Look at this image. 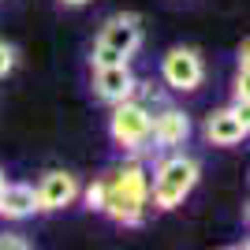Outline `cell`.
Listing matches in <instances>:
<instances>
[{"label": "cell", "mask_w": 250, "mask_h": 250, "mask_svg": "<svg viewBox=\"0 0 250 250\" xmlns=\"http://www.w3.org/2000/svg\"><path fill=\"white\" fill-rule=\"evenodd\" d=\"M149 209V172L138 161H124L101 176V213L116 224H142Z\"/></svg>", "instance_id": "1"}, {"label": "cell", "mask_w": 250, "mask_h": 250, "mask_svg": "<svg viewBox=\"0 0 250 250\" xmlns=\"http://www.w3.org/2000/svg\"><path fill=\"white\" fill-rule=\"evenodd\" d=\"M198 161L187 153H176V157H165L161 165H157V172L149 176V202H153L157 209H176L183 206V198H187L190 190H194V183H198Z\"/></svg>", "instance_id": "2"}, {"label": "cell", "mask_w": 250, "mask_h": 250, "mask_svg": "<svg viewBox=\"0 0 250 250\" xmlns=\"http://www.w3.org/2000/svg\"><path fill=\"white\" fill-rule=\"evenodd\" d=\"M149 108L146 101H138V97H127V101L116 104L112 112V138L116 146L124 149H142L149 142Z\"/></svg>", "instance_id": "3"}, {"label": "cell", "mask_w": 250, "mask_h": 250, "mask_svg": "<svg viewBox=\"0 0 250 250\" xmlns=\"http://www.w3.org/2000/svg\"><path fill=\"white\" fill-rule=\"evenodd\" d=\"M161 75H165V83L172 86V90H198L202 86V75H206V67H202V56L194 49H172L161 60Z\"/></svg>", "instance_id": "4"}, {"label": "cell", "mask_w": 250, "mask_h": 250, "mask_svg": "<svg viewBox=\"0 0 250 250\" xmlns=\"http://www.w3.org/2000/svg\"><path fill=\"white\" fill-rule=\"evenodd\" d=\"M97 45L116 49L120 56L131 60L138 52V45H142V22H138V15H112L101 26V34H97Z\"/></svg>", "instance_id": "5"}, {"label": "cell", "mask_w": 250, "mask_h": 250, "mask_svg": "<svg viewBox=\"0 0 250 250\" xmlns=\"http://www.w3.org/2000/svg\"><path fill=\"white\" fill-rule=\"evenodd\" d=\"M135 86H138V79L131 75L127 60L124 63H104V67H94V90H97V97L108 101V104L127 101V97L135 94Z\"/></svg>", "instance_id": "6"}, {"label": "cell", "mask_w": 250, "mask_h": 250, "mask_svg": "<svg viewBox=\"0 0 250 250\" xmlns=\"http://www.w3.org/2000/svg\"><path fill=\"white\" fill-rule=\"evenodd\" d=\"M149 138H153L157 146H165V149L183 146V142L190 138V120H187V112H183V108L165 104L161 112L149 116Z\"/></svg>", "instance_id": "7"}, {"label": "cell", "mask_w": 250, "mask_h": 250, "mask_svg": "<svg viewBox=\"0 0 250 250\" xmlns=\"http://www.w3.org/2000/svg\"><path fill=\"white\" fill-rule=\"evenodd\" d=\"M250 131L247 124V112L243 108H217V112L206 120V138L213 142V146H235V142H243Z\"/></svg>", "instance_id": "8"}, {"label": "cell", "mask_w": 250, "mask_h": 250, "mask_svg": "<svg viewBox=\"0 0 250 250\" xmlns=\"http://www.w3.org/2000/svg\"><path fill=\"white\" fill-rule=\"evenodd\" d=\"M34 194H38V209H63L79 198V179L71 172H49L34 187Z\"/></svg>", "instance_id": "9"}, {"label": "cell", "mask_w": 250, "mask_h": 250, "mask_svg": "<svg viewBox=\"0 0 250 250\" xmlns=\"http://www.w3.org/2000/svg\"><path fill=\"white\" fill-rule=\"evenodd\" d=\"M38 213V194L30 183H4L0 187V217L8 220H22Z\"/></svg>", "instance_id": "10"}, {"label": "cell", "mask_w": 250, "mask_h": 250, "mask_svg": "<svg viewBox=\"0 0 250 250\" xmlns=\"http://www.w3.org/2000/svg\"><path fill=\"white\" fill-rule=\"evenodd\" d=\"M127 56H120L116 49H104V45H94V67H104V63H124Z\"/></svg>", "instance_id": "11"}, {"label": "cell", "mask_w": 250, "mask_h": 250, "mask_svg": "<svg viewBox=\"0 0 250 250\" xmlns=\"http://www.w3.org/2000/svg\"><path fill=\"white\" fill-rule=\"evenodd\" d=\"M30 243L22 239V235H15V231H0V250H26Z\"/></svg>", "instance_id": "12"}, {"label": "cell", "mask_w": 250, "mask_h": 250, "mask_svg": "<svg viewBox=\"0 0 250 250\" xmlns=\"http://www.w3.org/2000/svg\"><path fill=\"white\" fill-rule=\"evenodd\" d=\"M11 67H15V49L0 42V79H4V75H8Z\"/></svg>", "instance_id": "13"}, {"label": "cell", "mask_w": 250, "mask_h": 250, "mask_svg": "<svg viewBox=\"0 0 250 250\" xmlns=\"http://www.w3.org/2000/svg\"><path fill=\"white\" fill-rule=\"evenodd\" d=\"M86 206H90V209H101V179L86 187Z\"/></svg>", "instance_id": "14"}, {"label": "cell", "mask_w": 250, "mask_h": 250, "mask_svg": "<svg viewBox=\"0 0 250 250\" xmlns=\"http://www.w3.org/2000/svg\"><path fill=\"white\" fill-rule=\"evenodd\" d=\"M60 4H67V8H83V4H90V0H60Z\"/></svg>", "instance_id": "15"}, {"label": "cell", "mask_w": 250, "mask_h": 250, "mask_svg": "<svg viewBox=\"0 0 250 250\" xmlns=\"http://www.w3.org/2000/svg\"><path fill=\"white\" fill-rule=\"evenodd\" d=\"M0 187H4V172H0Z\"/></svg>", "instance_id": "16"}]
</instances>
